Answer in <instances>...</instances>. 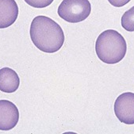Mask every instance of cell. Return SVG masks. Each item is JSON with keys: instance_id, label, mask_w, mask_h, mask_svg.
I'll return each mask as SVG.
<instances>
[{"instance_id": "cell-1", "label": "cell", "mask_w": 134, "mask_h": 134, "mask_svg": "<svg viewBox=\"0 0 134 134\" xmlns=\"http://www.w3.org/2000/svg\"><path fill=\"white\" fill-rule=\"evenodd\" d=\"M34 44L41 52L54 53L64 43V34L61 26L52 18L39 15L34 18L30 29Z\"/></svg>"}, {"instance_id": "cell-2", "label": "cell", "mask_w": 134, "mask_h": 134, "mask_svg": "<svg viewBox=\"0 0 134 134\" xmlns=\"http://www.w3.org/2000/svg\"><path fill=\"white\" fill-rule=\"evenodd\" d=\"M127 51L123 36L114 30L102 32L95 42V52L101 61L107 64H115L121 61Z\"/></svg>"}, {"instance_id": "cell-3", "label": "cell", "mask_w": 134, "mask_h": 134, "mask_svg": "<svg viewBox=\"0 0 134 134\" xmlns=\"http://www.w3.org/2000/svg\"><path fill=\"white\" fill-rule=\"evenodd\" d=\"M57 12L63 20L78 23L88 18L91 12V5L89 0H63Z\"/></svg>"}, {"instance_id": "cell-4", "label": "cell", "mask_w": 134, "mask_h": 134, "mask_svg": "<svg viewBox=\"0 0 134 134\" xmlns=\"http://www.w3.org/2000/svg\"><path fill=\"white\" fill-rule=\"evenodd\" d=\"M114 114L118 120L126 125L134 124V93L120 94L114 102Z\"/></svg>"}, {"instance_id": "cell-5", "label": "cell", "mask_w": 134, "mask_h": 134, "mask_svg": "<svg viewBox=\"0 0 134 134\" xmlns=\"http://www.w3.org/2000/svg\"><path fill=\"white\" fill-rule=\"evenodd\" d=\"M19 121V111L15 104L9 100H0V130L14 129Z\"/></svg>"}, {"instance_id": "cell-6", "label": "cell", "mask_w": 134, "mask_h": 134, "mask_svg": "<svg viewBox=\"0 0 134 134\" xmlns=\"http://www.w3.org/2000/svg\"><path fill=\"white\" fill-rule=\"evenodd\" d=\"M18 16V7L15 0H0V29L13 25Z\"/></svg>"}, {"instance_id": "cell-7", "label": "cell", "mask_w": 134, "mask_h": 134, "mask_svg": "<svg viewBox=\"0 0 134 134\" xmlns=\"http://www.w3.org/2000/svg\"><path fill=\"white\" fill-rule=\"evenodd\" d=\"M20 85V79L15 71L10 68L0 69V91L5 93L15 92Z\"/></svg>"}, {"instance_id": "cell-8", "label": "cell", "mask_w": 134, "mask_h": 134, "mask_svg": "<svg viewBox=\"0 0 134 134\" xmlns=\"http://www.w3.org/2000/svg\"><path fill=\"white\" fill-rule=\"evenodd\" d=\"M121 26L128 32H134V7L128 10L121 17Z\"/></svg>"}, {"instance_id": "cell-9", "label": "cell", "mask_w": 134, "mask_h": 134, "mask_svg": "<svg viewBox=\"0 0 134 134\" xmlns=\"http://www.w3.org/2000/svg\"><path fill=\"white\" fill-rule=\"evenodd\" d=\"M30 7L34 8H44L48 7L54 0H24Z\"/></svg>"}, {"instance_id": "cell-10", "label": "cell", "mask_w": 134, "mask_h": 134, "mask_svg": "<svg viewBox=\"0 0 134 134\" xmlns=\"http://www.w3.org/2000/svg\"><path fill=\"white\" fill-rule=\"evenodd\" d=\"M108 1L112 6L115 7H121L129 3L131 0H108Z\"/></svg>"}]
</instances>
